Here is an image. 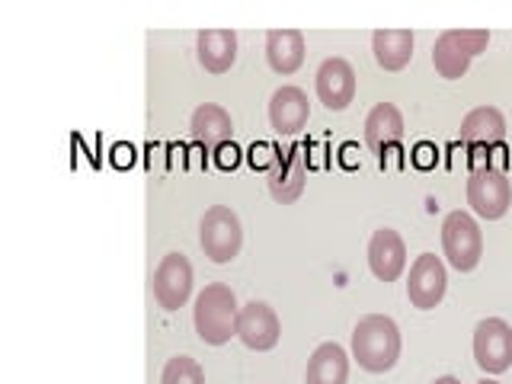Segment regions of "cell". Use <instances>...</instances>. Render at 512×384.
<instances>
[{"instance_id": "obj_1", "label": "cell", "mask_w": 512, "mask_h": 384, "mask_svg": "<svg viewBox=\"0 0 512 384\" xmlns=\"http://www.w3.org/2000/svg\"><path fill=\"white\" fill-rule=\"evenodd\" d=\"M352 359L372 375L391 372L400 359V330L391 317L368 314L352 330Z\"/></svg>"}, {"instance_id": "obj_2", "label": "cell", "mask_w": 512, "mask_h": 384, "mask_svg": "<svg viewBox=\"0 0 512 384\" xmlns=\"http://www.w3.org/2000/svg\"><path fill=\"white\" fill-rule=\"evenodd\" d=\"M237 317V298L221 282L205 285L196 298V308H192V324H196L199 340L208 346H224L231 336H237Z\"/></svg>"}, {"instance_id": "obj_3", "label": "cell", "mask_w": 512, "mask_h": 384, "mask_svg": "<svg viewBox=\"0 0 512 384\" xmlns=\"http://www.w3.org/2000/svg\"><path fill=\"white\" fill-rule=\"evenodd\" d=\"M490 45V32L487 29H445L436 39L432 48V64H436L439 77L445 80H458L468 74L471 61Z\"/></svg>"}, {"instance_id": "obj_4", "label": "cell", "mask_w": 512, "mask_h": 384, "mask_svg": "<svg viewBox=\"0 0 512 384\" xmlns=\"http://www.w3.org/2000/svg\"><path fill=\"white\" fill-rule=\"evenodd\" d=\"M199 244L212 263H231L244 247V224L228 205H212L199 221Z\"/></svg>"}, {"instance_id": "obj_5", "label": "cell", "mask_w": 512, "mask_h": 384, "mask_svg": "<svg viewBox=\"0 0 512 384\" xmlns=\"http://www.w3.org/2000/svg\"><path fill=\"white\" fill-rule=\"evenodd\" d=\"M442 250L458 272L477 269L484 256V234H480L477 218L468 212H448L442 221Z\"/></svg>"}, {"instance_id": "obj_6", "label": "cell", "mask_w": 512, "mask_h": 384, "mask_svg": "<svg viewBox=\"0 0 512 384\" xmlns=\"http://www.w3.org/2000/svg\"><path fill=\"white\" fill-rule=\"evenodd\" d=\"M468 205L477 218L496 221L509 212L512 205V183L503 167H477L468 180Z\"/></svg>"}, {"instance_id": "obj_7", "label": "cell", "mask_w": 512, "mask_h": 384, "mask_svg": "<svg viewBox=\"0 0 512 384\" xmlns=\"http://www.w3.org/2000/svg\"><path fill=\"white\" fill-rule=\"evenodd\" d=\"M474 362L487 375H503L512 365V327L500 317H487L474 327Z\"/></svg>"}, {"instance_id": "obj_8", "label": "cell", "mask_w": 512, "mask_h": 384, "mask_svg": "<svg viewBox=\"0 0 512 384\" xmlns=\"http://www.w3.org/2000/svg\"><path fill=\"white\" fill-rule=\"evenodd\" d=\"M365 144L378 154V164H388L391 154L404 151V116L394 103H378L365 119Z\"/></svg>"}, {"instance_id": "obj_9", "label": "cell", "mask_w": 512, "mask_h": 384, "mask_svg": "<svg viewBox=\"0 0 512 384\" xmlns=\"http://www.w3.org/2000/svg\"><path fill=\"white\" fill-rule=\"evenodd\" d=\"M445 288H448V272L439 256L436 253L416 256V263L410 266V279H407V298L413 308L432 311L445 298Z\"/></svg>"}, {"instance_id": "obj_10", "label": "cell", "mask_w": 512, "mask_h": 384, "mask_svg": "<svg viewBox=\"0 0 512 384\" xmlns=\"http://www.w3.org/2000/svg\"><path fill=\"white\" fill-rule=\"evenodd\" d=\"M192 295V263L183 253H167L154 269V298L164 311H180Z\"/></svg>"}, {"instance_id": "obj_11", "label": "cell", "mask_w": 512, "mask_h": 384, "mask_svg": "<svg viewBox=\"0 0 512 384\" xmlns=\"http://www.w3.org/2000/svg\"><path fill=\"white\" fill-rule=\"evenodd\" d=\"M282 336V324L276 311L269 308L266 301H250L240 308V317H237V340L244 343L247 349L253 352H269L276 349Z\"/></svg>"}, {"instance_id": "obj_12", "label": "cell", "mask_w": 512, "mask_h": 384, "mask_svg": "<svg viewBox=\"0 0 512 384\" xmlns=\"http://www.w3.org/2000/svg\"><path fill=\"white\" fill-rule=\"evenodd\" d=\"M317 100L330 112H343L356 100V71L346 58H327L317 68Z\"/></svg>"}, {"instance_id": "obj_13", "label": "cell", "mask_w": 512, "mask_h": 384, "mask_svg": "<svg viewBox=\"0 0 512 384\" xmlns=\"http://www.w3.org/2000/svg\"><path fill=\"white\" fill-rule=\"evenodd\" d=\"M407 266V247L404 237L394 228H378L368 240V269L378 282H397Z\"/></svg>"}, {"instance_id": "obj_14", "label": "cell", "mask_w": 512, "mask_h": 384, "mask_svg": "<svg viewBox=\"0 0 512 384\" xmlns=\"http://www.w3.org/2000/svg\"><path fill=\"white\" fill-rule=\"evenodd\" d=\"M311 119L308 93L301 87H279L269 100V125L276 135H298Z\"/></svg>"}, {"instance_id": "obj_15", "label": "cell", "mask_w": 512, "mask_h": 384, "mask_svg": "<svg viewBox=\"0 0 512 384\" xmlns=\"http://www.w3.org/2000/svg\"><path fill=\"white\" fill-rule=\"evenodd\" d=\"M304 157L298 148H288L282 151L276 160H272V167H269V176H266V183H269V196L288 205V202H295L301 192H304Z\"/></svg>"}, {"instance_id": "obj_16", "label": "cell", "mask_w": 512, "mask_h": 384, "mask_svg": "<svg viewBox=\"0 0 512 384\" xmlns=\"http://www.w3.org/2000/svg\"><path fill=\"white\" fill-rule=\"evenodd\" d=\"M189 132L196 138L205 151H215L221 144H228L234 135V122H231V112L218 106V103H202L189 119Z\"/></svg>"}, {"instance_id": "obj_17", "label": "cell", "mask_w": 512, "mask_h": 384, "mask_svg": "<svg viewBox=\"0 0 512 384\" xmlns=\"http://www.w3.org/2000/svg\"><path fill=\"white\" fill-rule=\"evenodd\" d=\"M199 64L208 74H228L237 61V32L234 29H202L196 39Z\"/></svg>"}, {"instance_id": "obj_18", "label": "cell", "mask_w": 512, "mask_h": 384, "mask_svg": "<svg viewBox=\"0 0 512 384\" xmlns=\"http://www.w3.org/2000/svg\"><path fill=\"white\" fill-rule=\"evenodd\" d=\"M506 138V119L496 106H477L461 122V141L474 148H493Z\"/></svg>"}, {"instance_id": "obj_19", "label": "cell", "mask_w": 512, "mask_h": 384, "mask_svg": "<svg viewBox=\"0 0 512 384\" xmlns=\"http://www.w3.org/2000/svg\"><path fill=\"white\" fill-rule=\"evenodd\" d=\"M266 61L276 74H295L304 64V36L298 29L266 32Z\"/></svg>"}, {"instance_id": "obj_20", "label": "cell", "mask_w": 512, "mask_h": 384, "mask_svg": "<svg viewBox=\"0 0 512 384\" xmlns=\"http://www.w3.org/2000/svg\"><path fill=\"white\" fill-rule=\"evenodd\" d=\"M413 32L410 29H378L372 36V52L378 68L384 71H404L413 58Z\"/></svg>"}, {"instance_id": "obj_21", "label": "cell", "mask_w": 512, "mask_h": 384, "mask_svg": "<svg viewBox=\"0 0 512 384\" xmlns=\"http://www.w3.org/2000/svg\"><path fill=\"white\" fill-rule=\"evenodd\" d=\"M349 352L340 343H320L308 359V384H346Z\"/></svg>"}, {"instance_id": "obj_22", "label": "cell", "mask_w": 512, "mask_h": 384, "mask_svg": "<svg viewBox=\"0 0 512 384\" xmlns=\"http://www.w3.org/2000/svg\"><path fill=\"white\" fill-rule=\"evenodd\" d=\"M160 384H205V372H202V365L192 356H173L164 365Z\"/></svg>"}, {"instance_id": "obj_23", "label": "cell", "mask_w": 512, "mask_h": 384, "mask_svg": "<svg viewBox=\"0 0 512 384\" xmlns=\"http://www.w3.org/2000/svg\"><path fill=\"white\" fill-rule=\"evenodd\" d=\"M432 384H461L455 375H442V378H436V381H432Z\"/></svg>"}, {"instance_id": "obj_24", "label": "cell", "mask_w": 512, "mask_h": 384, "mask_svg": "<svg viewBox=\"0 0 512 384\" xmlns=\"http://www.w3.org/2000/svg\"><path fill=\"white\" fill-rule=\"evenodd\" d=\"M477 384H500V381H493V378H484V381H477Z\"/></svg>"}]
</instances>
